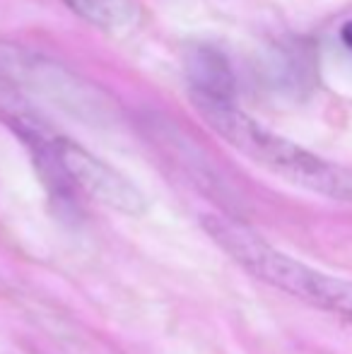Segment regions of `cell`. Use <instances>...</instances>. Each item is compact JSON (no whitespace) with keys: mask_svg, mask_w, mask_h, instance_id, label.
Masks as SVG:
<instances>
[{"mask_svg":"<svg viewBox=\"0 0 352 354\" xmlns=\"http://www.w3.org/2000/svg\"><path fill=\"white\" fill-rule=\"evenodd\" d=\"M191 102L207 126L251 162L311 193H319L331 201L352 203L350 169L326 162L319 154L268 131L259 121L246 116L237 102H212L201 97H191Z\"/></svg>","mask_w":352,"mask_h":354,"instance_id":"6da1fadb","label":"cell"},{"mask_svg":"<svg viewBox=\"0 0 352 354\" xmlns=\"http://www.w3.org/2000/svg\"><path fill=\"white\" fill-rule=\"evenodd\" d=\"M201 224L210 239L246 272L280 292L297 297L321 311L335 313L352 323V282L326 275L306 263L277 251L249 224L225 214H203Z\"/></svg>","mask_w":352,"mask_h":354,"instance_id":"7a4b0ae2","label":"cell"},{"mask_svg":"<svg viewBox=\"0 0 352 354\" xmlns=\"http://www.w3.org/2000/svg\"><path fill=\"white\" fill-rule=\"evenodd\" d=\"M51 149L58 167L63 169V174L75 191L87 193L102 205L131 214V217H140L147 212V201L140 188L121 171L109 167L104 159L87 152L82 145L61 136H51Z\"/></svg>","mask_w":352,"mask_h":354,"instance_id":"3957f363","label":"cell"},{"mask_svg":"<svg viewBox=\"0 0 352 354\" xmlns=\"http://www.w3.org/2000/svg\"><path fill=\"white\" fill-rule=\"evenodd\" d=\"M0 71L15 80L19 84H27L34 92L44 94L51 102L61 104V106H71L73 113H82L85 109H99V102L104 97L94 92L89 84L82 80L73 77L68 71H61L53 63H46L37 56H29L17 48H3L0 46Z\"/></svg>","mask_w":352,"mask_h":354,"instance_id":"277c9868","label":"cell"},{"mask_svg":"<svg viewBox=\"0 0 352 354\" xmlns=\"http://www.w3.org/2000/svg\"><path fill=\"white\" fill-rule=\"evenodd\" d=\"M186 75L191 97L212 102H234L237 82L232 66L217 48L193 46L186 53Z\"/></svg>","mask_w":352,"mask_h":354,"instance_id":"5b68a950","label":"cell"},{"mask_svg":"<svg viewBox=\"0 0 352 354\" xmlns=\"http://www.w3.org/2000/svg\"><path fill=\"white\" fill-rule=\"evenodd\" d=\"M63 3L85 22L109 34L131 32L142 15L138 0H63Z\"/></svg>","mask_w":352,"mask_h":354,"instance_id":"8992f818","label":"cell"},{"mask_svg":"<svg viewBox=\"0 0 352 354\" xmlns=\"http://www.w3.org/2000/svg\"><path fill=\"white\" fill-rule=\"evenodd\" d=\"M340 37H343V44L352 51V19L350 22H345V27L340 29Z\"/></svg>","mask_w":352,"mask_h":354,"instance_id":"52a82bcc","label":"cell"}]
</instances>
